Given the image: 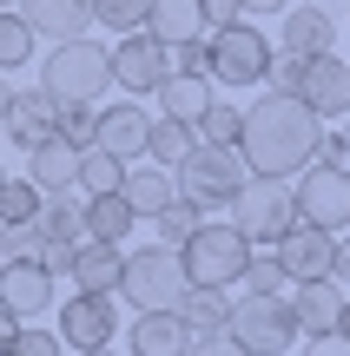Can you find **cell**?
Segmentation results:
<instances>
[{
	"mask_svg": "<svg viewBox=\"0 0 350 356\" xmlns=\"http://www.w3.org/2000/svg\"><path fill=\"white\" fill-rule=\"evenodd\" d=\"M324 132V119L298 99V92H264L258 106H245V132H238V152L258 178H298L311 165V145Z\"/></svg>",
	"mask_w": 350,
	"mask_h": 356,
	"instance_id": "obj_1",
	"label": "cell"
},
{
	"mask_svg": "<svg viewBox=\"0 0 350 356\" xmlns=\"http://www.w3.org/2000/svg\"><path fill=\"white\" fill-rule=\"evenodd\" d=\"M172 178H179V198H192L198 211L212 218V211H232V198L251 178V165H245L238 145H192V152L172 165Z\"/></svg>",
	"mask_w": 350,
	"mask_h": 356,
	"instance_id": "obj_2",
	"label": "cell"
},
{
	"mask_svg": "<svg viewBox=\"0 0 350 356\" xmlns=\"http://www.w3.org/2000/svg\"><path fill=\"white\" fill-rule=\"evenodd\" d=\"M40 86L53 92V99H106V86H113V47H100V40H60L53 53H40Z\"/></svg>",
	"mask_w": 350,
	"mask_h": 356,
	"instance_id": "obj_3",
	"label": "cell"
},
{
	"mask_svg": "<svg viewBox=\"0 0 350 356\" xmlns=\"http://www.w3.org/2000/svg\"><path fill=\"white\" fill-rule=\"evenodd\" d=\"M179 264H185L192 284H225V291H232V284L245 277V264H251V238L232 218H205V225L179 244Z\"/></svg>",
	"mask_w": 350,
	"mask_h": 356,
	"instance_id": "obj_4",
	"label": "cell"
},
{
	"mask_svg": "<svg viewBox=\"0 0 350 356\" xmlns=\"http://www.w3.org/2000/svg\"><path fill=\"white\" fill-rule=\"evenodd\" d=\"M185 264L172 244H145V251H126V264H119V297H126L132 310H172L185 297Z\"/></svg>",
	"mask_w": 350,
	"mask_h": 356,
	"instance_id": "obj_5",
	"label": "cell"
},
{
	"mask_svg": "<svg viewBox=\"0 0 350 356\" xmlns=\"http://www.w3.org/2000/svg\"><path fill=\"white\" fill-rule=\"evenodd\" d=\"M232 343L245 356H285L298 343V310H291V297H245V304H232Z\"/></svg>",
	"mask_w": 350,
	"mask_h": 356,
	"instance_id": "obj_6",
	"label": "cell"
},
{
	"mask_svg": "<svg viewBox=\"0 0 350 356\" xmlns=\"http://www.w3.org/2000/svg\"><path fill=\"white\" fill-rule=\"evenodd\" d=\"M232 225L245 231L251 244H278L291 225H298V204H291V178H258L251 172L232 198Z\"/></svg>",
	"mask_w": 350,
	"mask_h": 356,
	"instance_id": "obj_7",
	"label": "cell"
},
{
	"mask_svg": "<svg viewBox=\"0 0 350 356\" xmlns=\"http://www.w3.org/2000/svg\"><path fill=\"white\" fill-rule=\"evenodd\" d=\"M205 53H212V79H218V86H264V66H271V40H264L251 20L212 26Z\"/></svg>",
	"mask_w": 350,
	"mask_h": 356,
	"instance_id": "obj_8",
	"label": "cell"
},
{
	"mask_svg": "<svg viewBox=\"0 0 350 356\" xmlns=\"http://www.w3.org/2000/svg\"><path fill=\"white\" fill-rule=\"evenodd\" d=\"M291 204L304 225L350 231V165H304L291 178Z\"/></svg>",
	"mask_w": 350,
	"mask_h": 356,
	"instance_id": "obj_9",
	"label": "cell"
},
{
	"mask_svg": "<svg viewBox=\"0 0 350 356\" xmlns=\"http://www.w3.org/2000/svg\"><path fill=\"white\" fill-rule=\"evenodd\" d=\"M53 330H60L66 350H106L119 330V310H113V291H73L60 310H53Z\"/></svg>",
	"mask_w": 350,
	"mask_h": 356,
	"instance_id": "obj_10",
	"label": "cell"
},
{
	"mask_svg": "<svg viewBox=\"0 0 350 356\" xmlns=\"http://www.w3.org/2000/svg\"><path fill=\"white\" fill-rule=\"evenodd\" d=\"M166 73H172V53L159 47L145 26H139V33H119V47H113V86L126 92V99H152Z\"/></svg>",
	"mask_w": 350,
	"mask_h": 356,
	"instance_id": "obj_11",
	"label": "cell"
},
{
	"mask_svg": "<svg viewBox=\"0 0 350 356\" xmlns=\"http://www.w3.org/2000/svg\"><path fill=\"white\" fill-rule=\"evenodd\" d=\"M0 310L20 323L53 317V270L40 257H0Z\"/></svg>",
	"mask_w": 350,
	"mask_h": 356,
	"instance_id": "obj_12",
	"label": "cell"
},
{
	"mask_svg": "<svg viewBox=\"0 0 350 356\" xmlns=\"http://www.w3.org/2000/svg\"><path fill=\"white\" fill-rule=\"evenodd\" d=\"M278 251V264L291 270V284H311V277H331V257H337V231H324V225H291L285 238L271 244Z\"/></svg>",
	"mask_w": 350,
	"mask_h": 356,
	"instance_id": "obj_13",
	"label": "cell"
},
{
	"mask_svg": "<svg viewBox=\"0 0 350 356\" xmlns=\"http://www.w3.org/2000/svg\"><path fill=\"white\" fill-rule=\"evenodd\" d=\"M298 99L311 106L317 119H344L350 113V60L311 53V60H304V79H298Z\"/></svg>",
	"mask_w": 350,
	"mask_h": 356,
	"instance_id": "obj_14",
	"label": "cell"
},
{
	"mask_svg": "<svg viewBox=\"0 0 350 356\" xmlns=\"http://www.w3.org/2000/svg\"><path fill=\"white\" fill-rule=\"evenodd\" d=\"M13 13L40 33V47H60V40L93 33V0H13Z\"/></svg>",
	"mask_w": 350,
	"mask_h": 356,
	"instance_id": "obj_15",
	"label": "cell"
},
{
	"mask_svg": "<svg viewBox=\"0 0 350 356\" xmlns=\"http://www.w3.org/2000/svg\"><path fill=\"white\" fill-rule=\"evenodd\" d=\"M53 113H60V99H53L47 86L13 92V99H7V113H0V139H7V145H20V152H33V145L53 132Z\"/></svg>",
	"mask_w": 350,
	"mask_h": 356,
	"instance_id": "obj_16",
	"label": "cell"
},
{
	"mask_svg": "<svg viewBox=\"0 0 350 356\" xmlns=\"http://www.w3.org/2000/svg\"><path fill=\"white\" fill-rule=\"evenodd\" d=\"M145 132H152V113L119 99V106H100V132H93V145L132 165V159H145Z\"/></svg>",
	"mask_w": 350,
	"mask_h": 356,
	"instance_id": "obj_17",
	"label": "cell"
},
{
	"mask_svg": "<svg viewBox=\"0 0 350 356\" xmlns=\"http://www.w3.org/2000/svg\"><path fill=\"white\" fill-rule=\"evenodd\" d=\"M79 152H86V145L60 139V132H47V139L26 152V178L40 185V198H47V191H79Z\"/></svg>",
	"mask_w": 350,
	"mask_h": 356,
	"instance_id": "obj_18",
	"label": "cell"
},
{
	"mask_svg": "<svg viewBox=\"0 0 350 356\" xmlns=\"http://www.w3.org/2000/svg\"><path fill=\"white\" fill-rule=\"evenodd\" d=\"M337 47V13L317 7V0H291L285 7V53H331Z\"/></svg>",
	"mask_w": 350,
	"mask_h": 356,
	"instance_id": "obj_19",
	"label": "cell"
},
{
	"mask_svg": "<svg viewBox=\"0 0 350 356\" xmlns=\"http://www.w3.org/2000/svg\"><path fill=\"white\" fill-rule=\"evenodd\" d=\"M291 310H298V330H304V337L337 330V317H344V284H331V277L291 284Z\"/></svg>",
	"mask_w": 350,
	"mask_h": 356,
	"instance_id": "obj_20",
	"label": "cell"
},
{
	"mask_svg": "<svg viewBox=\"0 0 350 356\" xmlns=\"http://www.w3.org/2000/svg\"><path fill=\"white\" fill-rule=\"evenodd\" d=\"M119 264H126V244L79 238V251H73V264H66V277H73L79 291H113V297H119Z\"/></svg>",
	"mask_w": 350,
	"mask_h": 356,
	"instance_id": "obj_21",
	"label": "cell"
},
{
	"mask_svg": "<svg viewBox=\"0 0 350 356\" xmlns=\"http://www.w3.org/2000/svg\"><path fill=\"white\" fill-rule=\"evenodd\" d=\"M172 310H179V323L192 337H218L225 323H232V291H225V284H185V297Z\"/></svg>",
	"mask_w": 350,
	"mask_h": 356,
	"instance_id": "obj_22",
	"label": "cell"
},
{
	"mask_svg": "<svg viewBox=\"0 0 350 356\" xmlns=\"http://www.w3.org/2000/svg\"><path fill=\"white\" fill-rule=\"evenodd\" d=\"M192 330L179 323V310H139L132 317V356H185Z\"/></svg>",
	"mask_w": 350,
	"mask_h": 356,
	"instance_id": "obj_23",
	"label": "cell"
},
{
	"mask_svg": "<svg viewBox=\"0 0 350 356\" xmlns=\"http://www.w3.org/2000/svg\"><path fill=\"white\" fill-rule=\"evenodd\" d=\"M145 33H152L159 47L205 40V7H198V0H152V7H145Z\"/></svg>",
	"mask_w": 350,
	"mask_h": 356,
	"instance_id": "obj_24",
	"label": "cell"
},
{
	"mask_svg": "<svg viewBox=\"0 0 350 356\" xmlns=\"http://www.w3.org/2000/svg\"><path fill=\"white\" fill-rule=\"evenodd\" d=\"M126 204L132 218H159L172 198H179V178H172V165H126Z\"/></svg>",
	"mask_w": 350,
	"mask_h": 356,
	"instance_id": "obj_25",
	"label": "cell"
},
{
	"mask_svg": "<svg viewBox=\"0 0 350 356\" xmlns=\"http://www.w3.org/2000/svg\"><path fill=\"white\" fill-rule=\"evenodd\" d=\"M79 225H86V238H100V244H126L139 218H132L126 191H93V198L79 204Z\"/></svg>",
	"mask_w": 350,
	"mask_h": 356,
	"instance_id": "obj_26",
	"label": "cell"
},
{
	"mask_svg": "<svg viewBox=\"0 0 350 356\" xmlns=\"http://www.w3.org/2000/svg\"><path fill=\"white\" fill-rule=\"evenodd\" d=\"M152 99H159V113H166V119H185V126H192V119L212 106V79L205 73H166Z\"/></svg>",
	"mask_w": 350,
	"mask_h": 356,
	"instance_id": "obj_27",
	"label": "cell"
},
{
	"mask_svg": "<svg viewBox=\"0 0 350 356\" xmlns=\"http://www.w3.org/2000/svg\"><path fill=\"white\" fill-rule=\"evenodd\" d=\"M245 297H291V270L278 264L271 244H251V264H245Z\"/></svg>",
	"mask_w": 350,
	"mask_h": 356,
	"instance_id": "obj_28",
	"label": "cell"
},
{
	"mask_svg": "<svg viewBox=\"0 0 350 356\" xmlns=\"http://www.w3.org/2000/svg\"><path fill=\"white\" fill-rule=\"evenodd\" d=\"M26 60H40V33L13 7H0V73H20Z\"/></svg>",
	"mask_w": 350,
	"mask_h": 356,
	"instance_id": "obj_29",
	"label": "cell"
},
{
	"mask_svg": "<svg viewBox=\"0 0 350 356\" xmlns=\"http://www.w3.org/2000/svg\"><path fill=\"white\" fill-rule=\"evenodd\" d=\"M192 145H198V139H192V126H185V119H166V113H159V119H152V132H145V159H152V165H179Z\"/></svg>",
	"mask_w": 350,
	"mask_h": 356,
	"instance_id": "obj_30",
	"label": "cell"
},
{
	"mask_svg": "<svg viewBox=\"0 0 350 356\" xmlns=\"http://www.w3.org/2000/svg\"><path fill=\"white\" fill-rule=\"evenodd\" d=\"M238 132H245V113L225 106V99H212L205 113L192 119V139H198V145H238Z\"/></svg>",
	"mask_w": 350,
	"mask_h": 356,
	"instance_id": "obj_31",
	"label": "cell"
},
{
	"mask_svg": "<svg viewBox=\"0 0 350 356\" xmlns=\"http://www.w3.org/2000/svg\"><path fill=\"white\" fill-rule=\"evenodd\" d=\"M126 185V159H113V152H100V145H86L79 152V191H119Z\"/></svg>",
	"mask_w": 350,
	"mask_h": 356,
	"instance_id": "obj_32",
	"label": "cell"
},
{
	"mask_svg": "<svg viewBox=\"0 0 350 356\" xmlns=\"http://www.w3.org/2000/svg\"><path fill=\"white\" fill-rule=\"evenodd\" d=\"M53 132H60V139H73V145H93V132H100V99H60Z\"/></svg>",
	"mask_w": 350,
	"mask_h": 356,
	"instance_id": "obj_33",
	"label": "cell"
},
{
	"mask_svg": "<svg viewBox=\"0 0 350 356\" xmlns=\"http://www.w3.org/2000/svg\"><path fill=\"white\" fill-rule=\"evenodd\" d=\"M40 211V185L33 178H0V231L7 225H33Z\"/></svg>",
	"mask_w": 350,
	"mask_h": 356,
	"instance_id": "obj_34",
	"label": "cell"
},
{
	"mask_svg": "<svg viewBox=\"0 0 350 356\" xmlns=\"http://www.w3.org/2000/svg\"><path fill=\"white\" fill-rule=\"evenodd\" d=\"M152 225H159V244H172V251H179V244H185V238H192V231H198V225H205V211H198V204H192V198H172V204H166V211H159V218H152Z\"/></svg>",
	"mask_w": 350,
	"mask_h": 356,
	"instance_id": "obj_35",
	"label": "cell"
},
{
	"mask_svg": "<svg viewBox=\"0 0 350 356\" xmlns=\"http://www.w3.org/2000/svg\"><path fill=\"white\" fill-rule=\"evenodd\" d=\"M152 0H93V20H106L113 33H139Z\"/></svg>",
	"mask_w": 350,
	"mask_h": 356,
	"instance_id": "obj_36",
	"label": "cell"
},
{
	"mask_svg": "<svg viewBox=\"0 0 350 356\" xmlns=\"http://www.w3.org/2000/svg\"><path fill=\"white\" fill-rule=\"evenodd\" d=\"M7 356H66L60 330H40V323H20V330L7 337Z\"/></svg>",
	"mask_w": 350,
	"mask_h": 356,
	"instance_id": "obj_37",
	"label": "cell"
},
{
	"mask_svg": "<svg viewBox=\"0 0 350 356\" xmlns=\"http://www.w3.org/2000/svg\"><path fill=\"white\" fill-rule=\"evenodd\" d=\"M298 79H304V53H271L264 86H271V92H298Z\"/></svg>",
	"mask_w": 350,
	"mask_h": 356,
	"instance_id": "obj_38",
	"label": "cell"
},
{
	"mask_svg": "<svg viewBox=\"0 0 350 356\" xmlns=\"http://www.w3.org/2000/svg\"><path fill=\"white\" fill-rule=\"evenodd\" d=\"M172 53V73H205L212 79V53H205V40H179V47H166Z\"/></svg>",
	"mask_w": 350,
	"mask_h": 356,
	"instance_id": "obj_39",
	"label": "cell"
},
{
	"mask_svg": "<svg viewBox=\"0 0 350 356\" xmlns=\"http://www.w3.org/2000/svg\"><path fill=\"white\" fill-rule=\"evenodd\" d=\"M0 257H40V225H7L0 231Z\"/></svg>",
	"mask_w": 350,
	"mask_h": 356,
	"instance_id": "obj_40",
	"label": "cell"
},
{
	"mask_svg": "<svg viewBox=\"0 0 350 356\" xmlns=\"http://www.w3.org/2000/svg\"><path fill=\"white\" fill-rule=\"evenodd\" d=\"M185 356H245L232 343V330H218V337H192V343H185Z\"/></svg>",
	"mask_w": 350,
	"mask_h": 356,
	"instance_id": "obj_41",
	"label": "cell"
},
{
	"mask_svg": "<svg viewBox=\"0 0 350 356\" xmlns=\"http://www.w3.org/2000/svg\"><path fill=\"white\" fill-rule=\"evenodd\" d=\"M205 7V26H232V20H245V0H198Z\"/></svg>",
	"mask_w": 350,
	"mask_h": 356,
	"instance_id": "obj_42",
	"label": "cell"
},
{
	"mask_svg": "<svg viewBox=\"0 0 350 356\" xmlns=\"http://www.w3.org/2000/svg\"><path fill=\"white\" fill-rule=\"evenodd\" d=\"M311 165H350V159H344V139H337V132H317V145H311Z\"/></svg>",
	"mask_w": 350,
	"mask_h": 356,
	"instance_id": "obj_43",
	"label": "cell"
},
{
	"mask_svg": "<svg viewBox=\"0 0 350 356\" xmlns=\"http://www.w3.org/2000/svg\"><path fill=\"white\" fill-rule=\"evenodd\" d=\"M304 356H350V337L324 330V337H311V343H304Z\"/></svg>",
	"mask_w": 350,
	"mask_h": 356,
	"instance_id": "obj_44",
	"label": "cell"
},
{
	"mask_svg": "<svg viewBox=\"0 0 350 356\" xmlns=\"http://www.w3.org/2000/svg\"><path fill=\"white\" fill-rule=\"evenodd\" d=\"M331 284H350V238H337V257H331Z\"/></svg>",
	"mask_w": 350,
	"mask_h": 356,
	"instance_id": "obj_45",
	"label": "cell"
},
{
	"mask_svg": "<svg viewBox=\"0 0 350 356\" xmlns=\"http://www.w3.org/2000/svg\"><path fill=\"white\" fill-rule=\"evenodd\" d=\"M291 7V0H245V20H251V13H285Z\"/></svg>",
	"mask_w": 350,
	"mask_h": 356,
	"instance_id": "obj_46",
	"label": "cell"
},
{
	"mask_svg": "<svg viewBox=\"0 0 350 356\" xmlns=\"http://www.w3.org/2000/svg\"><path fill=\"white\" fill-rule=\"evenodd\" d=\"M13 330H20V317H7V310H0V343H7Z\"/></svg>",
	"mask_w": 350,
	"mask_h": 356,
	"instance_id": "obj_47",
	"label": "cell"
},
{
	"mask_svg": "<svg viewBox=\"0 0 350 356\" xmlns=\"http://www.w3.org/2000/svg\"><path fill=\"white\" fill-rule=\"evenodd\" d=\"M337 337H350V291H344V317H337Z\"/></svg>",
	"mask_w": 350,
	"mask_h": 356,
	"instance_id": "obj_48",
	"label": "cell"
},
{
	"mask_svg": "<svg viewBox=\"0 0 350 356\" xmlns=\"http://www.w3.org/2000/svg\"><path fill=\"white\" fill-rule=\"evenodd\" d=\"M7 99H13V86H7V73H0V113H7Z\"/></svg>",
	"mask_w": 350,
	"mask_h": 356,
	"instance_id": "obj_49",
	"label": "cell"
},
{
	"mask_svg": "<svg viewBox=\"0 0 350 356\" xmlns=\"http://www.w3.org/2000/svg\"><path fill=\"white\" fill-rule=\"evenodd\" d=\"M337 139H344V159H350V113H344V132H337Z\"/></svg>",
	"mask_w": 350,
	"mask_h": 356,
	"instance_id": "obj_50",
	"label": "cell"
},
{
	"mask_svg": "<svg viewBox=\"0 0 350 356\" xmlns=\"http://www.w3.org/2000/svg\"><path fill=\"white\" fill-rule=\"evenodd\" d=\"M79 356H119V350H113V343H106V350H79Z\"/></svg>",
	"mask_w": 350,
	"mask_h": 356,
	"instance_id": "obj_51",
	"label": "cell"
},
{
	"mask_svg": "<svg viewBox=\"0 0 350 356\" xmlns=\"http://www.w3.org/2000/svg\"><path fill=\"white\" fill-rule=\"evenodd\" d=\"M317 7H331V0H317Z\"/></svg>",
	"mask_w": 350,
	"mask_h": 356,
	"instance_id": "obj_52",
	"label": "cell"
},
{
	"mask_svg": "<svg viewBox=\"0 0 350 356\" xmlns=\"http://www.w3.org/2000/svg\"><path fill=\"white\" fill-rule=\"evenodd\" d=\"M0 7H13V0H0Z\"/></svg>",
	"mask_w": 350,
	"mask_h": 356,
	"instance_id": "obj_53",
	"label": "cell"
},
{
	"mask_svg": "<svg viewBox=\"0 0 350 356\" xmlns=\"http://www.w3.org/2000/svg\"><path fill=\"white\" fill-rule=\"evenodd\" d=\"M0 356H7V343H0Z\"/></svg>",
	"mask_w": 350,
	"mask_h": 356,
	"instance_id": "obj_54",
	"label": "cell"
},
{
	"mask_svg": "<svg viewBox=\"0 0 350 356\" xmlns=\"http://www.w3.org/2000/svg\"><path fill=\"white\" fill-rule=\"evenodd\" d=\"M0 178H7V172H0Z\"/></svg>",
	"mask_w": 350,
	"mask_h": 356,
	"instance_id": "obj_55",
	"label": "cell"
}]
</instances>
